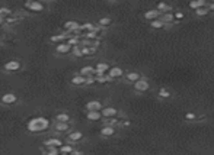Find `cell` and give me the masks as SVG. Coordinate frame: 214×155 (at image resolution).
I'll return each instance as SVG.
<instances>
[{
  "mask_svg": "<svg viewBox=\"0 0 214 155\" xmlns=\"http://www.w3.org/2000/svg\"><path fill=\"white\" fill-rule=\"evenodd\" d=\"M123 74H124V71L121 70L119 67H112V68L108 70V77H109L111 80H112V78H118V77H121Z\"/></svg>",
  "mask_w": 214,
  "mask_h": 155,
  "instance_id": "11",
  "label": "cell"
},
{
  "mask_svg": "<svg viewBox=\"0 0 214 155\" xmlns=\"http://www.w3.org/2000/svg\"><path fill=\"white\" fill-rule=\"evenodd\" d=\"M159 16H160V12H159V10H156V9L147 10V12L144 13V18L149 19V20H156Z\"/></svg>",
  "mask_w": 214,
  "mask_h": 155,
  "instance_id": "15",
  "label": "cell"
},
{
  "mask_svg": "<svg viewBox=\"0 0 214 155\" xmlns=\"http://www.w3.org/2000/svg\"><path fill=\"white\" fill-rule=\"evenodd\" d=\"M157 7H159V12H160V13H162V10H167L169 9V6L166 5V3H159V6H157Z\"/></svg>",
  "mask_w": 214,
  "mask_h": 155,
  "instance_id": "34",
  "label": "cell"
},
{
  "mask_svg": "<svg viewBox=\"0 0 214 155\" xmlns=\"http://www.w3.org/2000/svg\"><path fill=\"white\" fill-rule=\"evenodd\" d=\"M73 151H74V146L71 145V144H63V145L58 148V152H60V154H69L70 155Z\"/></svg>",
  "mask_w": 214,
  "mask_h": 155,
  "instance_id": "17",
  "label": "cell"
},
{
  "mask_svg": "<svg viewBox=\"0 0 214 155\" xmlns=\"http://www.w3.org/2000/svg\"><path fill=\"white\" fill-rule=\"evenodd\" d=\"M54 129H56V132H67L69 129H70V125H69V123L56 122L54 123Z\"/></svg>",
  "mask_w": 214,
  "mask_h": 155,
  "instance_id": "19",
  "label": "cell"
},
{
  "mask_svg": "<svg viewBox=\"0 0 214 155\" xmlns=\"http://www.w3.org/2000/svg\"><path fill=\"white\" fill-rule=\"evenodd\" d=\"M114 133H115V128H112V126H104L100 129V136H104V138L112 136Z\"/></svg>",
  "mask_w": 214,
  "mask_h": 155,
  "instance_id": "16",
  "label": "cell"
},
{
  "mask_svg": "<svg viewBox=\"0 0 214 155\" xmlns=\"http://www.w3.org/2000/svg\"><path fill=\"white\" fill-rule=\"evenodd\" d=\"M175 18H176V19H182V18H184V13H181V12H178V13L175 15Z\"/></svg>",
  "mask_w": 214,
  "mask_h": 155,
  "instance_id": "37",
  "label": "cell"
},
{
  "mask_svg": "<svg viewBox=\"0 0 214 155\" xmlns=\"http://www.w3.org/2000/svg\"><path fill=\"white\" fill-rule=\"evenodd\" d=\"M79 26H80V23H79V22H76V20H67L63 28H64V31H66V32L71 33V32H74L76 29H79Z\"/></svg>",
  "mask_w": 214,
  "mask_h": 155,
  "instance_id": "7",
  "label": "cell"
},
{
  "mask_svg": "<svg viewBox=\"0 0 214 155\" xmlns=\"http://www.w3.org/2000/svg\"><path fill=\"white\" fill-rule=\"evenodd\" d=\"M67 139H69V144H76V142H79V141L83 139V133H82L80 131H73V132L69 133Z\"/></svg>",
  "mask_w": 214,
  "mask_h": 155,
  "instance_id": "6",
  "label": "cell"
},
{
  "mask_svg": "<svg viewBox=\"0 0 214 155\" xmlns=\"http://www.w3.org/2000/svg\"><path fill=\"white\" fill-rule=\"evenodd\" d=\"M127 80L131 81V83H136V81L140 80V74L138 73H128L127 74Z\"/></svg>",
  "mask_w": 214,
  "mask_h": 155,
  "instance_id": "24",
  "label": "cell"
},
{
  "mask_svg": "<svg viewBox=\"0 0 214 155\" xmlns=\"http://www.w3.org/2000/svg\"><path fill=\"white\" fill-rule=\"evenodd\" d=\"M79 74L82 75V77H89V75H95V67L92 65H85L80 68V73Z\"/></svg>",
  "mask_w": 214,
  "mask_h": 155,
  "instance_id": "13",
  "label": "cell"
},
{
  "mask_svg": "<svg viewBox=\"0 0 214 155\" xmlns=\"http://www.w3.org/2000/svg\"><path fill=\"white\" fill-rule=\"evenodd\" d=\"M172 19H173V16H172L171 13H166V15H163L162 19H160V22H162L163 25L166 23V22H172Z\"/></svg>",
  "mask_w": 214,
  "mask_h": 155,
  "instance_id": "28",
  "label": "cell"
},
{
  "mask_svg": "<svg viewBox=\"0 0 214 155\" xmlns=\"http://www.w3.org/2000/svg\"><path fill=\"white\" fill-rule=\"evenodd\" d=\"M50 128V120L44 116H38V118H32L26 123V131L31 133H41L45 132Z\"/></svg>",
  "mask_w": 214,
  "mask_h": 155,
  "instance_id": "1",
  "label": "cell"
},
{
  "mask_svg": "<svg viewBox=\"0 0 214 155\" xmlns=\"http://www.w3.org/2000/svg\"><path fill=\"white\" fill-rule=\"evenodd\" d=\"M44 3H41V2H26L25 3V9H28L31 10V12H42L44 10Z\"/></svg>",
  "mask_w": 214,
  "mask_h": 155,
  "instance_id": "3",
  "label": "cell"
},
{
  "mask_svg": "<svg viewBox=\"0 0 214 155\" xmlns=\"http://www.w3.org/2000/svg\"><path fill=\"white\" fill-rule=\"evenodd\" d=\"M3 22H5V18H0V25L3 23Z\"/></svg>",
  "mask_w": 214,
  "mask_h": 155,
  "instance_id": "38",
  "label": "cell"
},
{
  "mask_svg": "<svg viewBox=\"0 0 214 155\" xmlns=\"http://www.w3.org/2000/svg\"><path fill=\"white\" fill-rule=\"evenodd\" d=\"M85 77H82L80 74H77L74 75V77H71V84L73 86H83L85 84Z\"/></svg>",
  "mask_w": 214,
  "mask_h": 155,
  "instance_id": "21",
  "label": "cell"
},
{
  "mask_svg": "<svg viewBox=\"0 0 214 155\" xmlns=\"http://www.w3.org/2000/svg\"><path fill=\"white\" fill-rule=\"evenodd\" d=\"M16 100H18V97L15 93H5L2 96V103L5 104H13L16 103Z\"/></svg>",
  "mask_w": 214,
  "mask_h": 155,
  "instance_id": "8",
  "label": "cell"
},
{
  "mask_svg": "<svg viewBox=\"0 0 214 155\" xmlns=\"http://www.w3.org/2000/svg\"><path fill=\"white\" fill-rule=\"evenodd\" d=\"M100 115H102V118L105 119H109V118H117V115H118V110L115 107H105L100 110Z\"/></svg>",
  "mask_w": 214,
  "mask_h": 155,
  "instance_id": "5",
  "label": "cell"
},
{
  "mask_svg": "<svg viewBox=\"0 0 214 155\" xmlns=\"http://www.w3.org/2000/svg\"><path fill=\"white\" fill-rule=\"evenodd\" d=\"M10 13H12V10H10L9 7H6V6L0 7V18H5V16H10Z\"/></svg>",
  "mask_w": 214,
  "mask_h": 155,
  "instance_id": "26",
  "label": "cell"
},
{
  "mask_svg": "<svg viewBox=\"0 0 214 155\" xmlns=\"http://www.w3.org/2000/svg\"><path fill=\"white\" fill-rule=\"evenodd\" d=\"M64 142L61 141V139H58V138H50V139H45V141L42 142V146L44 148H60V146L63 145Z\"/></svg>",
  "mask_w": 214,
  "mask_h": 155,
  "instance_id": "2",
  "label": "cell"
},
{
  "mask_svg": "<svg viewBox=\"0 0 214 155\" xmlns=\"http://www.w3.org/2000/svg\"><path fill=\"white\" fill-rule=\"evenodd\" d=\"M109 68H111V67L108 65L106 62H99V64H96V67H95V75L106 74Z\"/></svg>",
  "mask_w": 214,
  "mask_h": 155,
  "instance_id": "9",
  "label": "cell"
},
{
  "mask_svg": "<svg viewBox=\"0 0 214 155\" xmlns=\"http://www.w3.org/2000/svg\"><path fill=\"white\" fill-rule=\"evenodd\" d=\"M207 5V2H204V0H195V2H191L189 3V7L191 9H200V7H204V6Z\"/></svg>",
  "mask_w": 214,
  "mask_h": 155,
  "instance_id": "23",
  "label": "cell"
},
{
  "mask_svg": "<svg viewBox=\"0 0 214 155\" xmlns=\"http://www.w3.org/2000/svg\"><path fill=\"white\" fill-rule=\"evenodd\" d=\"M56 51H57L58 54H69V52H71V47L67 42H60V44H57Z\"/></svg>",
  "mask_w": 214,
  "mask_h": 155,
  "instance_id": "12",
  "label": "cell"
},
{
  "mask_svg": "<svg viewBox=\"0 0 214 155\" xmlns=\"http://www.w3.org/2000/svg\"><path fill=\"white\" fill-rule=\"evenodd\" d=\"M111 78L108 77L106 74H102V75H95V81H99V83H106V81H109Z\"/></svg>",
  "mask_w": 214,
  "mask_h": 155,
  "instance_id": "27",
  "label": "cell"
},
{
  "mask_svg": "<svg viewBox=\"0 0 214 155\" xmlns=\"http://www.w3.org/2000/svg\"><path fill=\"white\" fill-rule=\"evenodd\" d=\"M195 12H197V15H198V16H204V15L208 13V7H207V6H204V7H200V9H197Z\"/></svg>",
  "mask_w": 214,
  "mask_h": 155,
  "instance_id": "29",
  "label": "cell"
},
{
  "mask_svg": "<svg viewBox=\"0 0 214 155\" xmlns=\"http://www.w3.org/2000/svg\"><path fill=\"white\" fill-rule=\"evenodd\" d=\"M70 155H83V152H80V151H77V149H74Z\"/></svg>",
  "mask_w": 214,
  "mask_h": 155,
  "instance_id": "36",
  "label": "cell"
},
{
  "mask_svg": "<svg viewBox=\"0 0 214 155\" xmlns=\"http://www.w3.org/2000/svg\"><path fill=\"white\" fill-rule=\"evenodd\" d=\"M185 118H186V120H194V119H195V115H194V113H186Z\"/></svg>",
  "mask_w": 214,
  "mask_h": 155,
  "instance_id": "35",
  "label": "cell"
},
{
  "mask_svg": "<svg viewBox=\"0 0 214 155\" xmlns=\"http://www.w3.org/2000/svg\"><path fill=\"white\" fill-rule=\"evenodd\" d=\"M69 36H71V35H66V33H60V35H52L51 38H50V41L51 42H61V41H64V39H67Z\"/></svg>",
  "mask_w": 214,
  "mask_h": 155,
  "instance_id": "22",
  "label": "cell"
},
{
  "mask_svg": "<svg viewBox=\"0 0 214 155\" xmlns=\"http://www.w3.org/2000/svg\"><path fill=\"white\" fill-rule=\"evenodd\" d=\"M109 23H111L109 18H100L99 19V26H108Z\"/></svg>",
  "mask_w": 214,
  "mask_h": 155,
  "instance_id": "30",
  "label": "cell"
},
{
  "mask_svg": "<svg viewBox=\"0 0 214 155\" xmlns=\"http://www.w3.org/2000/svg\"><path fill=\"white\" fill-rule=\"evenodd\" d=\"M86 110L87 112H100L102 110V103L99 100H91L86 103Z\"/></svg>",
  "mask_w": 214,
  "mask_h": 155,
  "instance_id": "4",
  "label": "cell"
},
{
  "mask_svg": "<svg viewBox=\"0 0 214 155\" xmlns=\"http://www.w3.org/2000/svg\"><path fill=\"white\" fill-rule=\"evenodd\" d=\"M85 84H93L95 83V75H89V77H85Z\"/></svg>",
  "mask_w": 214,
  "mask_h": 155,
  "instance_id": "33",
  "label": "cell"
},
{
  "mask_svg": "<svg viewBox=\"0 0 214 155\" xmlns=\"http://www.w3.org/2000/svg\"><path fill=\"white\" fill-rule=\"evenodd\" d=\"M60 155H69V154H60Z\"/></svg>",
  "mask_w": 214,
  "mask_h": 155,
  "instance_id": "39",
  "label": "cell"
},
{
  "mask_svg": "<svg viewBox=\"0 0 214 155\" xmlns=\"http://www.w3.org/2000/svg\"><path fill=\"white\" fill-rule=\"evenodd\" d=\"M56 122H60V123H70V116L67 113L61 112V113H57L56 116Z\"/></svg>",
  "mask_w": 214,
  "mask_h": 155,
  "instance_id": "18",
  "label": "cell"
},
{
  "mask_svg": "<svg viewBox=\"0 0 214 155\" xmlns=\"http://www.w3.org/2000/svg\"><path fill=\"white\" fill-rule=\"evenodd\" d=\"M159 96H160V97H163V99H167V97L171 96V93H169L166 89H162L160 91H159Z\"/></svg>",
  "mask_w": 214,
  "mask_h": 155,
  "instance_id": "32",
  "label": "cell"
},
{
  "mask_svg": "<svg viewBox=\"0 0 214 155\" xmlns=\"http://www.w3.org/2000/svg\"><path fill=\"white\" fill-rule=\"evenodd\" d=\"M152 28H154V29L163 28V23L160 22V19H156V20H153V22H152Z\"/></svg>",
  "mask_w": 214,
  "mask_h": 155,
  "instance_id": "31",
  "label": "cell"
},
{
  "mask_svg": "<svg viewBox=\"0 0 214 155\" xmlns=\"http://www.w3.org/2000/svg\"><path fill=\"white\" fill-rule=\"evenodd\" d=\"M5 70L6 71H18V70H20V62L18 61V60L7 61L5 64Z\"/></svg>",
  "mask_w": 214,
  "mask_h": 155,
  "instance_id": "10",
  "label": "cell"
},
{
  "mask_svg": "<svg viewBox=\"0 0 214 155\" xmlns=\"http://www.w3.org/2000/svg\"><path fill=\"white\" fill-rule=\"evenodd\" d=\"M118 119L117 118H109V119H105V126H112L115 128L117 125H118Z\"/></svg>",
  "mask_w": 214,
  "mask_h": 155,
  "instance_id": "25",
  "label": "cell"
},
{
  "mask_svg": "<svg viewBox=\"0 0 214 155\" xmlns=\"http://www.w3.org/2000/svg\"><path fill=\"white\" fill-rule=\"evenodd\" d=\"M134 89L137 90V91H146V90H149V83L146 80L140 78L138 81L134 83Z\"/></svg>",
  "mask_w": 214,
  "mask_h": 155,
  "instance_id": "14",
  "label": "cell"
},
{
  "mask_svg": "<svg viewBox=\"0 0 214 155\" xmlns=\"http://www.w3.org/2000/svg\"><path fill=\"white\" fill-rule=\"evenodd\" d=\"M100 118H102L100 112H87V113H86V119H87V120H91V122L99 120Z\"/></svg>",
  "mask_w": 214,
  "mask_h": 155,
  "instance_id": "20",
  "label": "cell"
}]
</instances>
